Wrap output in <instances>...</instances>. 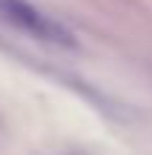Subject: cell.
<instances>
[{
	"label": "cell",
	"mask_w": 152,
	"mask_h": 155,
	"mask_svg": "<svg viewBox=\"0 0 152 155\" xmlns=\"http://www.w3.org/2000/svg\"><path fill=\"white\" fill-rule=\"evenodd\" d=\"M0 15L9 23H15L17 29H23L26 35L43 40L52 46H75V38L63 23H57L55 17L43 15L40 9H34L29 0H0Z\"/></svg>",
	"instance_id": "6da1fadb"
}]
</instances>
